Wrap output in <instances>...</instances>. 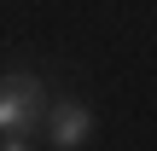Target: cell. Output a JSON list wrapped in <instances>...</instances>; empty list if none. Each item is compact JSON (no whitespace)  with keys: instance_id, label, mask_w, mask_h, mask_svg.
<instances>
[{"instance_id":"6da1fadb","label":"cell","mask_w":157,"mask_h":151,"mask_svg":"<svg viewBox=\"0 0 157 151\" xmlns=\"http://www.w3.org/2000/svg\"><path fill=\"white\" fill-rule=\"evenodd\" d=\"M41 111H47V81L29 76V70H12L0 76V145L23 151L41 128Z\"/></svg>"},{"instance_id":"7a4b0ae2","label":"cell","mask_w":157,"mask_h":151,"mask_svg":"<svg viewBox=\"0 0 157 151\" xmlns=\"http://www.w3.org/2000/svg\"><path fill=\"white\" fill-rule=\"evenodd\" d=\"M41 116H47V140H52L58 151H76V145L93 140V111L76 105V99H58V105L41 111Z\"/></svg>"}]
</instances>
